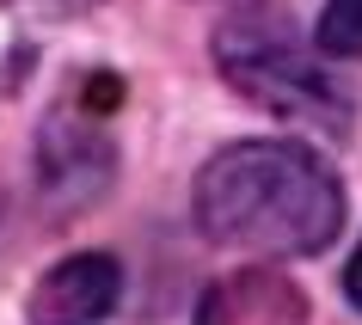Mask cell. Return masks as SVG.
Wrapping results in <instances>:
<instances>
[{"instance_id": "cell-1", "label": "cell", "mask_w": 362, "mask_h": 325, "mask_svg": "<svg viewBox=\"0 0 362 325\" xmlns=\"http://www.w3.org/2000/svg\"><path fill=\"white\" fill-rule=\"evenodd\" d=\"M197 233L246 258H313L344 228V184L313 148L258 135L209 153L191 184Z\"/></svg>"}, {"instance_id": "cell-2", "label": "cell", "mask_w": 362, "mask_h": 325, "mask_svg": "<svg viewBox=\"0 0 362 325\" xmlns=\"http://www.w3.org/2000/svg\"><path fill=\"white\" fill-rule=\"evenodd\" d=\"M215 61H221V80L258 111L283 123H307L320 135L350 129V93L270 19H228L215 31Z\"/></svg>"}, {"instance_id": "cell-3", "label": "cell", "mask_w": 362, "mask_h": 325, "mask_svg": "<svg viewBox=\"0 0 362 325\" xmlns=\"http://www.w3.org/2000/svg\"><path fill=\"white\" fill-rule=\"evenodd\" d=\"M117 172V141L105 111L93 105H56L49 123L37 135V184L56 209H80V203H98L105 184Z\"/></svg>"}, {"instance_id": "cell-4", "label": "cell", "mask_w": 362, "mask_h": 325, "mask_svg": "<svg viewBox=\"0 0 362 325\" xmlns=\"http://www.w3.org/2000/svg\"><path fill=\"white\" fill-rule=\"evenodd\" d=\"M123 301V264L111 252H74L37 276L25 295V319L31 325H105Z\"/></svg>"}, {"instance_id": "cell-5", "label": "cell", "mask_w": 362, "mask_h": 325, "mask_svg": "<svg viewBox=\"0 0 362 325\" xmlns=\"http://www.w3.org/2000/svg\"><path fill=\"white\" fill-rule=\"evenodd\" d=\"M197 325H313L307 319V295L288 283L283 270H228L221 283L203 288Z\"/></svg>"}, {"instance_id": "cell-6", "label": "cell", "mask_w": 362, "mask_h": 325, "mask_svg": "<svg viewBox=\"0 0 362 325\" xmlns=\"http://www.w3.org/2000/svg\"><path fill=\"white\" fill-rule=\"evenodd\" d=\"M313 43L320 56H362V0H325Z\"/></svg>"}, {"instance_id": "cell-7", "label": "cell", "mask_w": 362, "mask_h": 325, "mask_svg": "<svg viewBox=\"0 0 362 325\" xmlns=\"http://www.w3.org/2000/svg\"><path fill=\"white\" fill-rule=\"evenodd\" d=\"M0 6H13V13H49V19H62V13H86V6H98V0H0Z\"/></svg>"}, {"instance_id": "cell-8", "label": "cell", "mask_w": 362, "mask_h": 325, "mask_svg": "<svg viewBox=\"0 0 362 325\" xmlns=\"http://www.w3.org/2000/svg\"><path fill=\"white\" fill-rule=\"evenodd\" d=\"M344 295H350V307L362 313V246L350 252V264H344Z\"/></svg>"}]
</instances>
